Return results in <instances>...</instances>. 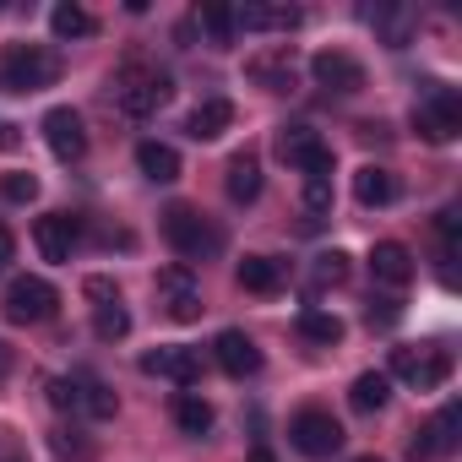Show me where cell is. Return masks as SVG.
<instances>
[{"label":"cell","instance_id":"cell-14","mask_svg":"<svg viewBox=\"0 0 462 462\" xmlns=\"http://www.w3.org/2000/svg\"><path fill=\"white\" fill-rule=\"evenodd\" d=\"M142 375H163V381L196 386L201 381V359H196V348H152V354H142Z\"/></svg>","mask_w":462,"mask_h":462},{"label":"cell","instance_id":"cell-10","mask_svg":"<svg viewBox=\"0 0 462 462\" xmlns=\"http://www.w3.org/2000/svg\"><path fill=\"white\" fill-rule=\"evenodd\" d=\"M305 23L300 6H283V0H251V6H235V28L245 33H294Z\"/></svg>","mask_w":462,"mask_h":462},{"label":"cell","instance_id":"cell-13","mask_svg":"<svg viewBox=\"0 0 462 462\" xmlns=\"http://www.w3.org/2000/svg\"><path fill=\"white\" fill-rule=\"evenodd\" d=\"M33 245H39V256L44 262H71V251H77V217H66V212H50V217H39L33 223Z\"/></svg>","mask_w":462,"mask_h":462},{"label":"cell","instance_id":"cell-17","mask_svg":"<svg viewBox=\"0 0 462 462\" xmlns=\"http://www.w3.org/2000/svg\"><path fill=\"white\" fill-rule=\"evenodd\" d=\"M223 185H228V201L251 207V201L262 196V163H256V152H235V158H228V174H223Z\"/></svg>","mask_w":462,"mask_h":462},{"label":"cell","instance_id":"cell-1","mask_svg":"<svg viewBox=\"0 0 462 462\" xmlns=\"http://www.w3.org/2000/svg\"><path fill=\"white\" fill-rule=\"evenodd\" d=\"M169 93H174L169 71H158V66H147V60H125V66L115 71V104H120V115H131V120L158 115V109L169 104Z\"/></svg>","mask_w":462,"mask_h":462},{"label":"cell","instance_id":"cell-34","mask_svg":"<svg viewBox=\"0 0 462 462\" xmlns=\"http://www.w3.org/2000/svg\"><path fill=\"white\" fill-rule=\"evenodd\" d=\"M0 196H6V201H33L39 196V180L33 174H6V180H0Z\"/></svg>","mask_w":462,"mask_h":462},{"label":"cell","instance_id":"cell-4","mask_svg":"<svg viewBox=\"0 0 462 462\" xmlns=\"http://www.w3.org/2000/svg\"><path fill=\"white\" fill-rule=\"evenodd\" d=\"M413 125H419V136H424V142H451V136L462 131V98H457L451 88H440V82H430V88L419 93V109H413Z\"/></svg>","mask_w":462,"mask_h":462},{"label":"cell","instance_id":"cell-18","mask_svg":"<svg viewBox=\"0 0 462 462\" xmlns=\"http://www.w3.org/2000/svg\"><path fill=\"white\" fill-rule=\"evenodd\" d=\"M321 147H327V142H321L310 125H283V131H278V158H283L289 169H310Z\"/></svg>","mask_w":462,"mask_h":462},{"label":"cell","instance_id":"cell-2","mask_svg":"<svg viewBox=\"0 0 462 462\" xmlns=\"http://www.w3.org/2000/svg\"><path fill=\"white\" fill-rule=\"evenodd\" d=\"M60 77V55L44 44H6L0 55V93H39Z\"/></svg>","mask_w":462,"mask_h":462},{"label":"cell","instance_id":"cell-15","mask_svg":"<svg viewBox=\"0 0 462 462\" xmlns=\"http://www.w3.org/2000/svg\"><path fill=\"white\" fill-rule=\"evenodd\" d=\"M212 354H217V365H223L228 375H235V381H245V375H256V370H262V348H256L245 332H235V327H228V332H217Z\"/></svg>","mask_w":462,"mask_h":462},{"label":"cell","instance_id":"cell-32","mask_svg":"<svg viewBox=\"0 0 462 462\" xmlns=\"http://www.w3.org/2000/svg\"><path fill=\"white\" fill-rule=\"evenodd\" d=\"M93 332H98V337H104V343H120V337H125V332H131V316H125V310H120V305H104V310H98V316H93Z\"/></svg>","mask_w":462,"mask_h":462},{"label":"cell","instance_id":"cell-11","mask_svg":"<svg viewBox=\"0 0 462 462\" xmlns=\"http://www.w3.org/2000/svg\"><path fill=\"white\" fill-rule=\"evenodd\" d=\"M44 142L60 163H77L88 152V131H82V115L77 109H50L44 115Z\"/></svg>","mask_w":462,"mask_h":462},{"label":"cell","instance_id":"cell-8","mask_svg":"<svg viewBox=\"0 0 462 462\" xmlns=\"http://www.w3.org/2000/svg\"><path fill=\"white\" fill-rule=\"evenodd\" d=\"M158 294H163V310L174 321H196L201 316V283H196V273L185 262H174V267L158 273Z\"/></svg>","mask_w":462,"mask_h":462},{"label":"cell","instance_id":"cell-23","mask_svg":"<svg viewBox=\"0 0 462 462\" xmlns=\"http://www.w3.org/2000/svg\"><path fill=\"white\" fill-rule=\"evenodd\" d=\"M71 386H77V408H88L93 419H115V408H120V402H115V392H109L98 375L77 370V375H71Z\"/></svg>","mask_w":462,"mask_h":462},{"label":"cell","instance_id":"cell-24","mask_svg":"<svg viewBox=\"0 0 462 462\" xmlns=\"http://www.w3.org/2000/svg\"><path fill=\"white\" fill-rule=\"evenodd\" d=\"M386 397H392V375H381V370H365V375L348 386V402H354L359 413H381Z\"/></svg>","mask_w":462,"mask_h":462},{"label":"cell","instance_id":"cell-21","mask_svg":"<svg viewBox=\"0 0 462 462\" xmlns=\"http://www.w3.org/2000/svg\"><path fill=\"white\" fill-rule=\"evenodd\" d=\"M354 196H359V207H386V201H397V180H392V169L365 163V169L354 174Z\"/></svg>","mask_w":462,"mask_h":462},{"label":"cell","instance_id":"cell-25","mask_svg":"<svg viewBox=\"0 0 462 462\" xmlns=\"http://www.w3.org/2000/svg\"><path fill=\"white\" fill-rule=\"evenodd\" d=\"M174 424L185 430V435H207L212 430V402L207 397H196V392H185V397H174Z\"/></svg>","mask_w":462,"mask_h":462},{"label":"cell","instance_id":"cell-3","mask_svg":"<svg viewBox=\"0 0 462 462\" xmlns=\"http://www.w3.org/2000/svg\"><path fill=\"white\" fill-rule=\"evenodd\" d=\"M163 235H169V245L185 256V262H201V256H212L217 245H223V235L196 212V207H169L163 212Z\"/></svg>","mask_w":462,"mask_h":462},{"label":"cell","instance_id":"cell-6","mask_svg":"<svg viewBox=\"0 0 462 462\" xmlns=\"http://www.w3.org/2000/svg\"><path fill=\"white\" fill-rule=\"evenodd\" d=\"M55 305H60V294H55V283H44V278H12V289H6V316H12L17 327L50 321Z\"/></svg>","mask_w":462,"mask_h":462},{"label":"cell","instance_id":"cell-35","mask_svg":"<svg viewBox=\"0 0 462 462\" xmlns=\"http://www.w3.org/2000/svg\"><path fill=\"white\" fill-rule=\"evenodd\" d=\"M82 294H88L98 310H104V305H120V289H115V278H88V283H82Z\"/></svg>","mask_w":462,"mask_h":462},{"label":"cell","instance_id":"cell-30","mask_svg":"<svg viewBox=\"0 0 462 462\" xmlns=\"http://www.w3.org/2000/svg\"><path fill=\"white\" fill-rule=\"evenodd\" d=\"M300 201H305V212H310V217H327V212H332V180H327V174H305Z\"/></svg>","mask_w":462,"mask_h":462},{"label":"cell","instance_id":"cell-40","mask_svg":"<svg viewBox=\"0 0 462 462\" xmlns=\"http://www.w3.org/2000/svg\"><path fill=\"white\" fill-rule=\"evenodd\" d=\"M359 462H381V457H359Z\"/></svg>","mask_w":462,"mask_h":462},{"label":"cell","instance_id":"cell-12","mask_svg":"<svg viewBox=\"0 0 462 462\" xmlns=\"http://www.w3.org/2000/svg\"><path fill=\"white\" fill-rule=\"evenodd\" d=\"M310 77H316L327 93H359V88H365V66H359L354 55H343V50H321V55L310 60Z\"/></svg>","mask_w":462,"mask_h":462},{"label":"cell","instance_id":"cell-26","mask_svg":"<svg viewBox=\"0 0 462 462\" xmlns=\"http://www.w3.org/2000/svg\"><path fill=\"white\" fill-rule=\"evenodd\" d=\"M300 332H305L310 343H327V348H332V343H343V321H337L332 310H316V305H305V310H300Z\"/></svg>","mask_w":462,"mask_h":462},{"label":"cell","instance_id":"cell-9","mask_svg":"<svg viewBox=\"0 0 462 462\" xmlns=\"http://www.w3.org/2000/svg\"><path fill=\"white\" fill-rule=\"evenodd\" d=\"M245 77H251L256 88H267V93H289V88L300 82V60H294L289 44H273V50H262V55L245 60Z\"/></svg>","mask_w":462,"mask_h":462},{"label":"cell","instance_id":"cell-7","mask_svg":"<svg viewBox=\"0 0 462 462\" xmlns=\"http://www.w3.org/2000/svg\"><path fill=\"white\" fill-rule=\"evenodd\" d=\"M289 435H294V446L305 451V457H332L337 446H343V424L332 419V413H321V408H305V413H294V424H289Z\"/></svg>","mask_w":462,"mask_h":462},{"label":"cell","instance_id":"cell-16","mask_svg":"<svg viewBox=\"0 0 462 462\" xmlns=\"http://www.w3.org/2000/svg\"><path fill=\"white\" fill-rule=\"evenodd\" d=\"M370 273H375V283H386V289H402V283L413 278V256H408V245H397V240H381V245L370 251Z\"/></svg>","mask_w":462,"mask_h":462},{"label":"cell","instance_id":"cell-33","mask_svg":"<svg viewBox=\"0 0 462 462\" xmlns=\"http://www.w3.org/2000/svg\"><path fill=\"white\" fill-rule=\"evenodd\" d=\"M343 278H348V256L343 251H321L316 256V283L327 289V283H343Z\"/></svg>","mask_w":462,"mask_h":462},{"label":"cell","instance_id":"cell-5","mask_svg":"<svg viewBox=\"0 0 462 462\" xmlns=\"http://www.w3.org/2000/svg\"><path fill=\"white\" fill-rule=\"evenodd\" d=\"M392 375L408 381L413 392H440L451 375V354L446 348H392Z\"/></svg>","mask_w":462,"mask_h":462},{"label":"cell","instance_id":"cell-38","mask_svg":"<svg viewBox=\"0 0 462 462\" xmlns=\"http://www.w3.org/2000/svg\"><path fill=\"white\" fill-rule=\"evenodd\" d=\"M6 370H12V348H6V343H0V375H6Z\"/></svg>","mask_w":462,"mask_h":462},{"label":"cell","instance_id":"cell-19","mask_svg":"<svg viewBox=\"0 0 462 462\" xmlns=\"http://www.w3.org/2000/svg\"><path fill=\"white\" fill-rule=\"evenodd\" d=\"M228 125H235V104H228V98H201L190 109V136L196 142H217Z\"/></svg>","mask_w":462,"mask_h":462},{"label":"cell","instance_id":"cell-31","mask_svg":"<svg viewBox=\"0 0 462 462\" xmlns=\"http://www.w3.org/2000/svg\"><path fill=\"white\" fill-rule=\"evenodd\" d=\"M201 28L212 33V44H235V12L228 6H201Z\"/></svg>","mask_w":462,"mask_h":462},{"label":"cell","instance_id":"cell-20","mask_svg":"<svg viewBox=\"0 0 462 462\" xmlns=\"http://www.w3.org/2000/svg\"><path fill=\"white\" fill-rule=\"evenodd\" d=\"M136 169L152 180V185H174L180 180V152L169 142H142L136 147Z\"/></svg>","mask_w":462,"mask_h":462},{"label":"cell","instance_id":"cell-29","mask_svg":"<svg viewBox=\"0 0 462 462\" xmlns=\"http://www.w3.org/2000/svg\"><path fill=\"white\" fill-rule=\"evenodd\" d=\"M375 28H381V39H386L392 50H402L408 33H413V12H408V6H386V12H375Z\"/></svg>","mask_w":462,"mask_h":462},{"label":"cell","instance_id":"cell-39","mask_svg":"<svg viewBox=\"0 0 462 462\" xmlns=\"http://www.w3.org/2000/svg\"><path fill=\"white\" fill-rule=\"evenodd\" d=\"M251 462H273V451H262V446H256V451H251Z\"/></svg>","mask_w":462,"mask_h":462},{"label":"cell","instance_id":"cell-37","mask_svg":"<svg viewBox=\"0 0 462 462\" xmlns=\"http://www.w3.org/2000/svg\"><path fill=\"white\" fill-rule=\"evenodd\" d=\"M12 256H17V240H12V228H0V273L12 267Z\"/></svg>","mask_w":462,"mask_h":462},{"label":"cell","instance_id":"cell-22","mask_svg":"<svg viewBox=\"0 0 462 462\" xmlns=\"http://www.w3.org/2000/svg\"><path fill=\"white\" fill-rule=\"evenodd\" d=\"M235 278H240V289H251V294H278V289H283V262H273V256H245V262L235 267Z\"/></svg>","mask_w":462,"mask_h":462},{"label":"cell","instance_id":"cell-27","mask_svg":"<svg viewBox=\"0 0 462 462\" xmlns=\"http://www.w3.org/2000/svg\"><path fill=\"white\" fill-rule=\"evenodd\" d=\"M457 430H462V402H446L430 424H424V435H430V446H435V457L440 451H451L457 446Z\"/></svg>","mask_w":462,"mask_h":462},{"label":"cell","instance_id":"cell-28","mask_svg":"<svg viewBox=\"0 0 462 462\" xmlns=\"http://www.w3.org/2000/svg\"><path fill=\"white\" fill-rule=\"evenodd\" d=\"M50 28H55V39H88V33H93V17L66 0V6H55V12H50Z\"/></svg>","mask_w":462,"mask_h":462},{"label":"cell","instance_id":"cell-36","mask_svg":"<svg viewBox=\"0 0 462 462\" xmlns=\"http://www.w3.org/2000/svg\"><path fill=\"white\" fill-rule=\"evenodd\" d=\"M50 402H55L60 413H66V408H77V386H71V381H50Z\"/></svg>","mask_w":462,"mask_h":462}]
</instances>
